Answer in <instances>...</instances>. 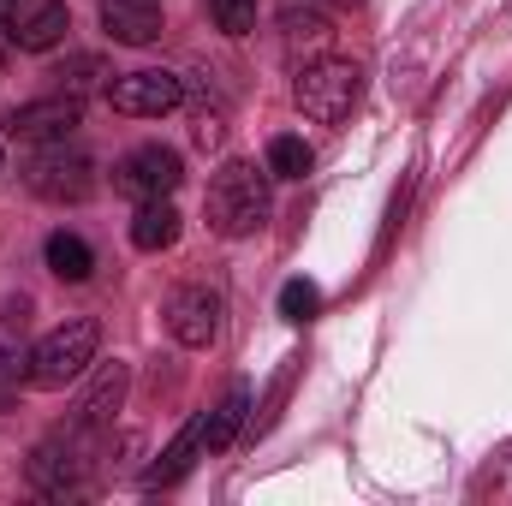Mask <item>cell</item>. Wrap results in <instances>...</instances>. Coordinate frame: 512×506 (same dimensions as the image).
Returning a JSON list of instances; mask_svg holds the SVG:
<instances>
[{"mask_svg":"<svg viewBox=\"0 0 512 506\" xmlns=\"http://www.w3.org/2000/svg\"><path fill=\"white\" fill-rule=\"evenodd\" d=\"M24 185L48 203H84L96 191V161L84 149H66V143H42L30 161H24Z\"/></svg>","mask_w":512,"mask_h":506,"instance_id":"cell-5","label":"cell"},{"mask_svg":"<svg viewBox=\"0 0 512 506\" xmlns=\"http://www.w3.org/2000/svg\"><path fill=\"white\" fill-rule=\"evenodd\" d=\"M120 393H126V370L114 364V370H102L96 387L78 399V429H102L108 417H114V405H120Z\"/></svg>","mask_w":512,"mask_h":506,"instance_id":"cell-14","label":"cell"},{"mask_svg":"<svg viewBox=\"0 0 512 506\" xmlns=\"http://www.w3.org/2000/svg\"><path fill=\"white\" fill-rule=\"evenodd\" d=\"M54 78H60V90H66V96H90V90H102L108 66H102V54H72Z\"/></svg>","mask_w":512,"mask_h":506,"instance_id":"cell-17","label":"cell"},{"mask_svg":"<svg viewBox=\"0 0 512 506\" xmlns=\"http://www.w3.org/2000/svg\"><path fill=\"white\" fill-rule=\"evenodd\" d=\"M78 126H84V102L66 96V90H54V96L24 102V108L6 114V131H12L18 143H66Z\"/></svg>","mask_w":512,"mask_h":506,"instance_id":"cell-8","label":"cell"},{"mask_svg":"<svg viewBox=\"0 0 512 506\" xmlns=\"http://www.w3.org/2000/svg\"><path fill=\"white\" fill-rule=\"evenodd\" d=\"M268 209H274V197H268V173L256 161H227L203 191V215L221 239H251L268 221Z\"/></svg>","mask_w":512,"mask_h":506,"instance_id":"cell-1","label":"cell"},{"mask_svg":"<svg viewBox=\"0 0 512 506\" xmlns=\"http://www.w3.org/2000/svg\"><path fill=\"white\" fill-rule=\"evenodd\" d=\"M30 387V346H24V298L18 310H0V411Z\"/></svg>","mask_w":512,"mask_h":506,"instance_id":"cell-11","label":"cell"},{"mask_svg":"<svg viewBox=\"0 0 512 506\" xmlns=\"http://www.w3.org/2000/svg\"><path fill=\"white\" fill-rule=\"evenodd\" d=\"M0 6H6V0H0Z\"/></svg>","mask_w":512,"mask_h":506,"instance_id":"cell-23","label":"cell"},{"mask_svg":"<svg viewBox=\"0 0 512 506\" xmlns=\"http://www.w3.org/2000/svg\"><path fill=\"white\" fill-rule=\"evenodd\" d=\"M292 96H298L304 120L340 126V120H352V108L364 102V66H358V60H310V66L298 72Z\"/></svg>","mask_w":512,"mask_h":506,"instance_id":"cell-2","label":"cell"},{"mask_svg":"<svg viewBox=\"0 0 512 506\" xmlns=\"http://www.w3.org/2000/svg\"><path fill=\"white\" fill-rule=\"evenodd\" d=\"M90 453H96V429H78V423H72V435H54V441L36 447L30 483H36L42 495H84V483H90V471H96Z\"/></svg>","mask_w":512,"mask_h":506,"instance_id":"cell-4","label":"cell"},{"mask_svg":"<svg viewBox=\"0 0 512 506\" xmlns=\"http://www.w3.org/2000/svg\"><path fill=\"white\" fill-rule=\"evenodd\" d=\"M102 24L114 42L126 48H143L161 36V0H102Z\"/></svg>","mask_w":512,"mask_h":506,"instance_id":"cell-12","label":"cell"},{"mask_svg":"<svg viewBox=\"0 0 512 506\" xmlns=\"http://www.w3.org/2000/svg\"><path fill=\"white\" fill-rule=\"evenodd\" d=\"M191 137H197L203 149H215V143L227 137V126H221V114H215V108H203V114H197V126H191Z\"/></svg>","mask_w":512,"mask_h":506,"instance_id":"cell-21","label":"cell"},{"mask_svg":"<svg viewBox=\"0 0 512 506\" xmlns=\"http://www.w3.org/2000/svg\"><path fill=\"white\" fill-rule=\"evenodd\" d=\"M108 102L131 120H161V114H173L185 102V78H173L161 66H143V72H126V78L108 84Z\"/></svg>","mask_w":512,"mask_h":506,"instance_id":"cell-6","label":"cell"},{"mask_svg":"<svg viewBox=\"0 0 512 506\" xmlns=\"http://www.w3.org/2000/svg\"><path fill=\"white\" fill-rule=\"evenodd\" d=\"M96 346H102V328H96L90 316L54 328V334L30 352V387L54 393V387H66V381H78L90 364H96Z\"/></svg>","mask_w":512,"mask_h":506,"instance_id":"cell-3","label":"cell"},{"mask_svg":"<svg viewBox=\"0 0 512 506\" xmlns=\"http://www.w3.org/2000/svg\"><path fill=\"white\" fill-rule=\"evenodd\" d=\"M310 167H316V155H310L304 137H274V143H268V173H274V179H304Z\"/></svg>","mask_w":512,"mask_h":506,"instance_id":"cell-16","label":"cell"},{"mask_svg":"<svg viewBox=\"0 0 512 506\" xmlns=\"http://www.w3.org/2000/svg\"><path fill=\"white\" fill-rule=\"evenodd\" d=\"M167 328H173V340L179 346H209L215 334H221V298L209 292V286H179L173 298H167Z\"/></svg>","mask_w":512,"mask_h":506,"instance_id":"cell-10","label":"cell"},{"mask_svg":"<svg viewBox=\"0 0 512 506\" xmlns=\"http://www.w3.org/2000/svg\"><path fill=\"white\" fill-rule=\"evenodd\" d=\"M179 239V209L167 197H149L137 215H131V245L137 251H167Z\"/></svg>","mask_w":512,"mask_h":506,"instance_id":"cell-13","label":"cell"},{"mask_svg":"<svg viewBox=\"0 0 512 506\" xmlns=\"http://www.w3.org/2000/svg\"><path fill=\"white\" fill-rule=\"evenodd\" d=\"M209 18H215V30H227V36H251L256 30V0H209Z\"/></svg>","mask_w":512,"mask_h":506,"instance_id":"cell-19","label":"cell"},{"mask_svg":"<svg viewBox=\"0 0 512 506\" xmlns=\"http://www.w3.org/2000/svg\"><path fill=\"white\" fill-rule=\"evenodd\" d=\"M316 304H322V298H316L310 280H286V286H280V316H286V322H310Z\"/></svg>","mask_w":512,"mask_h":506,"instance_id":"cell-20","label":"cell"},{"mask_svg":"<svg viewBox=\"0 0 512 506\" xmlns=\"http://www.w3.org/2000/svg\"><path fill=\"white\" fill-rule=\"evenodd\" d=\"M6 48H12V36H6V18H0V66H6Z\"/></svg>","mask_w":512,"mask_h":506,"instance_id":"cell-22","label":"cell"},{"mask_svg":"<svg viewBox=\"0 0 512 506\" xmlns=\"http://www.w3.org/2000/svg\"><path fill=\"white\" fill-rule=\"evenodd\" d=\"M179 179H185V161H179L173 149H161V143L131 149L126 161L114 167V191H126V197H137V203H149V197H173Z\"/></svg>","mask_w":512,"mask_h":506,"instance_id":"cell-7","label":"cell"},{"mask_svg":"<svg viewBox=\"0 0 512 506\" xmlns=\"http://www.w3.org/2000/svg\"><path fill=\"white\" fill-rule=\"evenodd\" d=\"M0 18H6L12 48H30V54H48V48L72 30L66 0H6V6H0Z\"/></svg>","mask_w":512,"mask_h":506,"instance_id":"cell-9","label":"cell"},{"mask_svg":"<svg viewBox=\"0 0 512 506\" xmlns=\"http://www.w3.org/2000/svg\"><path fill=\"white\" fill-rule=\"evenodd\" d=\"M245 423V387L239 393H227V405L215 411V423H203V453H221L227 441H233V429Z\"/></svg>","mask_w":512,"mask_h":506,"instance_id":"cell-18","label":"cell"},{"mask_svg":"<svg viewBox=\"0 0 512 506\" xmlns=\"http://www.w3.org/2000/svg\"><path fill=\"white\" fill-rule=\"evenodd\" d=\"M48 268H54L60 280H72V286H84V280L96 274V251H90L78 233H54V239H48Z\"/></svg>","mask_w":512,"mask_h":506,"instance_id":"cell-15","label":"cell"}]
</instances>
